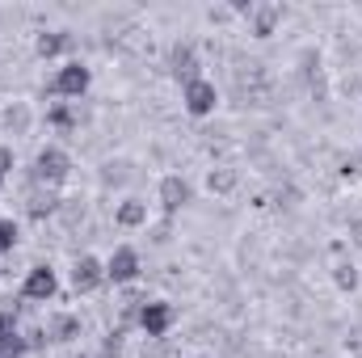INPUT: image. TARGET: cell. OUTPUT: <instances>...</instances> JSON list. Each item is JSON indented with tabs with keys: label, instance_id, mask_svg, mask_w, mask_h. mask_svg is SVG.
Instances as JSON below:
<instances>
[{
	"label": "cell",
	"instance_id": "cell-5",
	"mask_svg": "<svg viewBox=\"0 0 362 358\" xmlns=\"http://www.w3.org/2000/svg\"><path fill=\"white\" fill-rule=\"evenodd\" d=\"M173 304H160V299H152V304H144L139 308V329L148 333V337H165L169 329H173Z\"/></svg>",
	"mask_w": 362,
	"mask_h": 358
},
{
	"label": "cell",
	"instance_id": "cell-1",
	"mask_svg": "<svg viewBox=\"0 0 362 358\" xmlns=\"http://www.w3.org/2000/svg\"><path fill=\"white\" fill-rule=\"evenodd\" d=\"M68 169H72V161H68V152L64 148H42L38 156H34V173H30V181L34 185H59V181L68 178Z\"/></svg>",
	"mask_w": 362,
	"mask_h": 358
},
{
	"label": "cell",
	"instance_id": "cell-20",
	"mask_svg": "<svg viewBox=\"0 0 362 358\" xmlns=\"http://www.w3.org/2000/svg\"><path fill=\"white\" fill-rule=\"evenodd\" d=\"M25 122H30V114H25V110H21V105H17V110H8V114H4V127H8V131H25Z\"/></svg>",
	"mask_w": 362,
	"mask_h": 358
},
{
	"label": "cell",
	"instance_id": "cell-2",
	"mask_svg": "<svg viewBox=\"0 0 362 358\" xmlns=\"http://www.w3.org/2000/svg\"><path fill=\"white\" fill-rule=\"evenodd\" d=\"M181 101H185V110H189L194 118H206V114H215L219 93H215V85H211L206 76H198V81H189V85L181 89Z\"/></svg>",
	"mask_w": 362,
	"mask_h": 358
},
{
	"label": "cell",
	"instance_id": "cell-10",
	"mask_svg": "<svg viewBox=\"0 0 362 358\" xmlns=\"http://www.w3.org/2000/svg\"><path fill=\"white\" fill-rule=\"evenodd\" d=\"M47 337H51V342H76V337H81V316H72V312L51 316V321H47Z\"/></svg>",
	"mask_w": 362,
	"mask_h": 358
},
{
	"label": "cell",
	"instance_id": "cell-4",
	"mask_svg": "<svg viewBox=\"0 0 362 358\" xmlns=\"http://www.w3.org/2000/svg\"><path fill=\"white\" fill-rule=\"evenodd\" d=\"M85 89H89V68H85L81 59H72V64H64V68L55 72V81H51V89H47V93H59V97H81Z\"/></svg>",
	"mask_w": 362,
	"mask_h": 358
},
{
	"label": "cell",
	"instance_id": "cell-14",
	"mask_svg": "<svg viewBox=\"0 0 362 358\" xmlns=\"http://www.w3.org/2000/svg\"><path fill=\"white\" fill-rule=\"evenodd\" d=\"M68 47H72V38L59 34V30H51V34H38V47H34V51H38L42 59H51V55H59V51H68Z\"/></svg>",
	"mask_w": 362,
	"mask_h": 358
},
{
	"label": "cell",
	"instance_id": "cell-16",
	"mask_svg": "<svg viewBox=\"0 0 362 358\" xmlns=\"http://www.w3.org/2000/svg\"><path fill=\"white\" fill-rule=\"evenodd\" d=\"M333 282H337L341 291H354V287H358V270H354V262H337V266H333Z\"/></svg>",
	"mask_w": 362,
	"mask_h": 358
},
{
	"label": "cell",
	"instance_id": "cell-11",
	"mask_svg": "<svg viewBox=\"0 0 362 358\" xmlns=\"http://www.w3.org/2000/svg\"><path fill=\"white\" fill-rule=\"evenodd\" d=\"M185 202H189V185H185V181H181V178H165V181H160V207H165L169 215L181 211Z\"/></svg>",
	"mask_w": 362,
	"mask_h": 358
},
{
	"label": "cell",
	"instance_id": "cell-12",
	"mask_svg": "<svg viewBox=\"0 0 362 358\" xmlns=\"http://www.w3.org/2000/svg\"><path fill=\"white\" fill-rule=\"evenodd\" d=\"M114 224H118V228H144V224H148V202H139V198H127V202H118V211H114Z\"/></svg>",
	"mask_w": 362,
	"mask_h": 358
},
{
	"label": "cell",
	"instance_id": "cell-23",
	"mask_svg": "<svg viewBox=\"0 0 362 358\" xmlns=\"http://www.w3.org/2000/svg\"><path fill=\"white\" fill-rule=\"evenodd\" d=\"M350 241L362 249V219H354V224H350Z\"/></svg>",
	"mask_w": 362,
	"mask_h": 358
},
{
	"label": "cell",
	"instance_id": "cell-18",
	"mask_svg": "<svg viewBox=\"0 0 362 358\" xmlns=\"http://www.w3.org/2000/svg\"><path fill=\"white\" fill-rule=\"evenodd\" d=\"M13 245H17V224L0 219V253H13Z\"/></svg>",
	"mask_w": 362,
	"mask_h": 358
},
{
	"label": "cell",
	"instance_id": "cell-24",
	"mask_svg": "<svg viewBox=\"0 0 362 358\" xmlns=\"http://www.w3.org/2000/svg\"><path fill=\"white\" fill-rule=\"evenodd\" d=\"M0 190H4V178H0Z\"/></svg>",
	"mask_w": 362,
	"mask_h": 358
},
{
	"label": "cell",
	"instance_id": "cell-17",
	"mask_svg": "<svg viewBox=\"0 0 362 358\" xmlns=\"http://www.w3.org/2000/svg\"><path fill=\"white\" fill-rule=\"evenodd\" d=\"M47 122H51V127H59V131H72V127H76V114H72L68 105H51Z\"/></svg>",
	"mask_w": 362,
	"mask_h": 358
},
{
	"label": "cell",
	"instance_id": "cell-3",
	"mask_svg": "<svg viewBox=\"0 0 362 358\" xmlns=\"http://www.w3.org/2000/svg\"><path fill=\"white\" fill-rule=\"evenodd\" d=\"M139 253L131 249V245H118L114 253H110V262H105V278L110 282H118V287H127V282H135L139 278Z\"/></svg>",
	"mask_w": 362,
	"mask_h": 358
},
{
	"label": "cell",
	"instance_id": "cell-13",
	"mask_svg": "<svg viewBox=\"0 0 362 358\" xmlns=\"http://www.w3.org/2000/svg\"><path fill=\"white\" fill-rule=\"evenodd\" d=\"M169 72H173L177 81H185V85H189V81H198V55H194L189 47H177V51H173V59H169Z\"/></svg>",
	"mask_w": 362,
	"mask_h": 358
},
{
	"label": "cell",
	"instance_id": "cell-7",
	"mask_svg": "<svg viewBox=\"0 0 362 358\" xmlns=\"http://www.w3.org/2000/svg\"><path fill=\"white\" fill-rule=\"evenodd\" d=\"M21 295H25V299H38V304L51 299V295H55V270L34 266L30 274H25V282H21Z\"/></svg>",
	"mask_w": 362,
	"mask_h": 358
},
{
	"label": "cell",
	"instance_id": "cell-6",
	"mask_svg": "<svg viewBox=\"0 0 362 358\" xmlns=\"http://www.w3.org/2000/svg\"><path fill=\"white\" fill-rule=\"evenodd\" d=\"M105 282V266L97 262V258H76V266H72V287L81 291V295H89Z\"/></svg>",
	"mask_w": 362,
	"mask_h": 358
},
{
	"label": "cell",
	"instance_id": "cell-8",
	"mask_svg": "<svg viewBox=\"0 0 362 358\" xmlns=\"http://www.w3.org/2000/svg\"><path fill=\"white\" fill-rule=\"evenodd\" d=\"M278 17H282L278 4H253V13H249V30H253V38H270L274 25H278Z\"/></svg>",
	"mask_w": 362,
	"mask_h": 358
},
{
	"label": "cell",
	"instance_id": "cell-22",
	"mask_svg": "<svg viewBox=\"0 0 362 358\" xmlns=\"http://www.w3.org/2000/svg\"><path fill=\"white\" fill-rule=\"evenodd\" d=\"M8 169H13V148L0 144V178H8Z\"/></svg>",
	"mask_w": 362,
	"mask_h": 358
},
{
	"label": "cell",
	"instance_id": "cell-15",
	"mask_svg": "<svg viewBox=\"0 0 362 358\" xmlns=\"http://www.w3.org/2000/svg\"><path fill=\"white\" fill-rule=\"evenodd\" d=\"M206 190H211V194H232V190H236V169H228V165L211 169V178H206Z\"/></svg>",
	"mask_w": 362,
	"mask_h": 358
},
{
	"label": "cell",
	"instance_id": "cell-19",
	"mask_svg": "<svg viewBox=\"0 0 362 358\" xmlns=\"http://www.w3.org/2000/svg\"><path fill=\"white\" fill-rule=\"evenodd\" d=\"M101 181H105V185H122V181H127V165H122V161H118V165H105V169H101Z\"/></svg>",
	"mask_w": 362,
	"mask_h": 358
},
{
	"label": "cell",
	"instance_id": "cell-9",
	"mask_svg": "<svg viewBox=\"0 0 362 358\" xmlns=\"http://www.w3.org/2000/svg\"><path fill=\"white\" fill-rule=\"evenodd\" d=\"M25 211H30L34 219H47V215H55V211H59V198H55V190H51V185H34V190H30V202H25Z\"/></svg>",
	"mask_w": 362,
	"mask_h": 358
},
{
	"label": "cell",
	"instance_id": "cell-21",
	"mask_svg": "<svg viewBox=\"0 0 362 358\" xmlns=\"http://www.w3.org/2000/svg\"><path fill=\"white\" fill-rule=\"evenodd\" d=\"M144 358H165V337H148V346H144Z\"/></svg>",
	"mask_w": 362,
	"mask_h": 358
}]
</instances>
